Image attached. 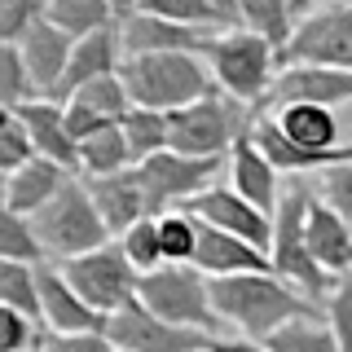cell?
<instances>
[{
    "instance_id": "cell-1",
    "label": "cell",
    "mask_w": 352,
    "mask_h": 352,
    "mask_svg": "<svg viewBox=\"0 0 352 352\" xmlns=\"http://www.w3.org/2000/svg\"><path fill=\"white\" fill-rule=\"evenodd\" d=\"M212 308L225 326H234L242 339H269L273 330L300 317H326L322 304H313L304 291L282 282L278 273H242V278H207Z\"/></svg>"
},
{
    "instance_id": "cell-2",
    "label": "cell",
    "mask_w": 352,
    "mask_h": 352,
    "mask_svg": "<svg viewBox=\"0 0 352 352\" xmlns=\"http://www.w3.org/2000/svg\"><path fill=\"white\" fill-rule=\"evenodd\" d=\"M308 203H313V181H308V176H286L278 212H273L269 260H273V273H278L282 282H291L295 291H304L313 304H326V295L339 286V278H330L322 264L313 260V251H308V234H304Z\"/></svg>"
},
{
    "instance_id": "cell-3",
    "label": "cell",
    "mask_w": 352,
    "mask_h": 352,
    "mask_svg": "<svg viewBox=\"0 0 352 352\" xmlns=\"http://www.w3.org/2000/svg\"><path fill=\"white\" fill-rule=\"evenodd\" d=\"M119 80L128 88L132 106L163 110V115L216 93L212 71L198 53H137V58L119 62Z\"/></svg>"
},
{
    "instance_id": "cell-4",
    "label": "cell",
    "mask_w": 352,
    "mask_h": 352,
    "mask_svg": "<svg viewBox=\"0 0 352 352\" xmlns=\"http://www.w3.org/2000/svg\"><path fill=\"white\" fill-rule=\"evenodd\" d=\"M198 58L212 71V84L247 110H264L278 80V49L251 31H212Z\"/></svg>"
},
{
    "instance_id": "cell-5",
    "label": "cell",
    "mask_w": 352,
    "mask_h": 352,
    "mask_svg": "<svg viewBox=\"0 0 352 352\" xmlns=\"http://www.w3.org/2000/svg\"><path fill=\"white\" fill-rule=\"evenodd\" d=\"M31 229H36V238L44 247V260H58V264L110 242V229H106V220L97 216L93 194H88V185L75 181V176L31 216Z\"/></svg>"
},
{
    "instance_id": "cell-6",
    "label": "cell",
    "mask_w": 352,
    "mask_h": 352,
    "mask_svg": "<svg viewBox=\"0 0 352 352\" xmlns=\"http://www.w3.org/2000/svg\"><path fill=\"white\" fill-rule=\"evenodd\" d=\"M251 119H256V110H247L216 88L203 102L168 115V150L190 154V159H229L234 141L251 132Z\"/></svg>"
},
{
    "instance_id": "cell-7",
    "label": "cell",
    "mask_w": 352,
    "mask_h": 352,
    "mask_svg": "<svg viewBox=\"0 0 352 352\" xmlns=\"http://www.w3.org/2000/svg\"><path fill=\"white\" fill-rule=\"evenodd\" d=\"M137 304L150 308L163 322L185 326V330H203V335H220V326H225L212 308L207 278L194 264H163L154 273H141L137 278Z\"/></svg>"
},
{
    "instance_id": "cell-8",
    "label": "cell",
    "mask_w": 352,
    "mask_h": 352,
    "mask_svg": "<svg viewBox=\"0 0 352 352\" xmlns=\"http://www.w3.org/2000/svg\"><path fill=\"white\" fill-rule=\"evenodd\" d=\"M58 269H62V278L71 282V291L80 295L88 308H97L102 317L119 313L124 304L137 300V269L128 264V256L119 251L115 238H110L106 247H97V251L62 260Z\"/></svg>"
},
{
    "instance_id": "cell-9",
    "label": "cell",
    "mask_w": 352,
    "mask_h": 352,
    "mask_svg": "<svg viewBox=\"0 0 352 352\" xmlns=\"http://www.w3.org/2000/svg\"><path fill=\"white\" fill-rule=\"evenodd\" d=\"M282 66H335V71H352V0L313 9L308 18L295 22L286 49L278 53V71Z\"/></svg>"
},
{
    "instance_id": "cell-10",
    "label": "cell",
    "mask_w": 352,
    "mask_h": 352,
    "mask_svg": "<svg viewBox=\"0 0 352 352\" xmlns=\"http://www.w3.org/2000/svg\"><path fill=\"white\" fill-rule=\"evenodd\" d=\"M220 168V159H190L176 150H159L154 159L137 163L141 176V194H146V212L163 216L172 207H185L190 198H198L207 185H216L212 176Z\"/></svg>"
},
{
    "instance_id": "cell-11",
    "label": "cell",
    "mask_w": 352,
    "mask_h": 352,
    "mask_svg": "<svg viewBox=\"0 0 352 352\" xmlns=\"http://www.w3.org/2000/svg\"><path fill=\"white\" fill-rule=\"evenodd\" d=\"M106 339L115 344V352H207L216 335L172 326V322L154 317L150 308H141L132 300L119 313L106 317Z\"/></svg>"
},
{
    "instance_id": "cell-12",
    "label": "cell",
    "mask_w": 352,
    "mask_h": 352,
    "mask_svg": "<svg viewBox=\"0 0 352 352\" xmlns=\"http://www.w3.org/2000/svg\"><path fill=\"white\" fill-rule=\"evenodd\" d=\"M185 212H190L198 225L225 229V234L260 247L264 256H269V247H273V216H264L260 207H251L247 198H242L238 190H229V185H207L198 198L185 203Z\"/></svg>"
},
{
    "instance_id": "cell-13",
    "label": "cell",
    "mask_w": 352,
    "mask_h": 352,
    "mask_svg": "<svg viewBox=\"0 0 352 352\" xmlns=\"http://www.w3.org/2000/svg\"><path fill=\"white\" fill-rule=\"evenodd\" d=\"M291 102H313V106H330V110L352 102V71H335V66H282L269 88L264 110L291 106Z\"/></svg>"
},
{
    "instance_id": "cell-14",
    "label": "cell",
    "mask_w": 352,
    "mask_h": 352,
    "mask_svg": "<svg viewBox=\"0 0 352 352\" xmlns=\"http://www.w3.org/2000/svg\"><path fill=\"white\" fill-rule=\"evenodd\" d=\"M40 282V326L53 335H88V330H106V317L97 308H88L80 295L71 291V282L62 278L58 264H36Z\"/></svg>"
},
{
    "instance_id": "cell-15",
    "label": "cell",
    "mask_w": 352,
    "mask_h": 352,
    "mask_svg": "<svg viewBox=\"0 0 352 352\" xmlns=\"http://www.w3.org/2000/svg\"><path fill=\"white\" fill-rule=\"evenodd\" d=\"M18 119L31 137V150L40 159L58 163V168L80 176V150H75V137L66 128V102H49V97H31L27 106H18Z\"/></svg>"
},
{
    "instance_id": "cell-16",
    "label": "cell",
    "mask_w": 352,
    "mask_h": 352,
    "mask_svg": "<svg viewBox=\"0 0 352 352\" xmlns=\"http://www.w3.org/2000/svg\"><path fill=\"white\" fill-rule=\"evenodd\" d=\"M225 163H229V190H238L251 207H260L264 216L278 212V198H282V181H286V176L264 159V150L251 141V132L234 141V150H229Z\"/></svg>"
},
{
    "instance_id": "cell-17",
    "label": "cell",
    "mask_w": 352,
    "mask_h": 352,
    "mask_svg": "<svg viewBox=\"0 0 352 352\" xmlns=\"http://www.w3.org/2000/svg\"><path fill=\"white\" fill-rule=\"evenodd\" d=\"M22 49V62H27V75H31V88H36V97H49V102H58V88H62V75H66V62H71V49L75 40L62 36L53 22H36V27L27 31V36L18 40Z\"/></svg>"
},
{
    "instance_id": "cell-18",
    "label": "cell",
    "mask_w": 352,
    "mask_h": 352,
    "mask_svg": "<svg viewBox=\"0 0 352 352\" xmlns=\"http://www.w3.org/2000/svg\"><path fill=\"white\" fill-rule=\"evenodd\" d=\"M194 269L203 278H242V273H273V260L260 247L242 242L225 229L198 225V251H194Z\"/></svg>"
},
{
    "instance_id": "cell-19",
    "label": "cell",
    "mask_w": 352,
    "mask_h": 352,
    "mask_svg": "<svg viewBox=\"0 0 352 352\" xmlns=\"http://www.w3.org/2000/svg\"><path fill=\"white\" fill-rule=\"evenodd\" d=\"M207 36H212L207 27H181V22L154 18V14H132L119 22L124 58H137V53H203Z\"/></svg>"
},
{
    "instance_id": "cell-20",
    "label": "cell",
    "mask_w": 352,
    "mask_h": 352,
    "mask_svg": "<svg viewBox=\"0 0 352 352\" xmlns=\"http://www.w3.org/2000/svg\"><path fill=\"white\" fill-rule=\"evenodd\" d=\"M88 194H93V207H97V216L106 220V229H110V238H119V234H128L137 220H146V194H141V176L137 168H128V172H115V176H88Z\"/></svg>"
},
{
    "instance_id": "cell-21",
    "label": "cell",
    "mask_w": 352,
    "mask_h": 352,
    "mask_svg": "<svg viewBox=\"0 0 352 352\" xmlns=\"http://www.w3.org/2000/svg\"><path fill=\"white\" fill-rule=\"evenodd\" d=\"M304 234H308V251H313V260L322 264L330 278H348V273H352V220H344L335 207H326L322 198L313 194Z\"/></svg>"
},
{
    "instance_id": "cell-22",
    "label": "cell",
    "mask_w": 352,
    "mask_h": 352,
    "mask_svg": "<svg viewBox=\"0 0 352 352\" xmlns=\"http://www.w3.org/2000/svg\"><path fill=\"white\" fill-rule=\"evenodd\" d=\"M119 53H124V44H119V22L115 27L93 31V36H84V40H75L71 62H66V75H62V88H58V102H71L84 84L102 80V75H115L119 62H124Z\"/></svg>"
},
{
    "instance_id": "cell-23",
    "label": "cell",
    "mask_w": 352,
    "mask_h": 352,
    "mask_svg": "<svg viewBox=\"0 0 352 352\" xmlns=\"http://www.w3.org/2000/svg\"><path fill=\"white\" fill-rule=\"evenodd\" d=\"M75 172H66L58 168V163H49V159H27L18 172H9L5 176V185H0V203L9 207V212H22V216H36L44 203H49L53 194L62 190L66 181H71Z\"/></svg>"
},
{
    "instance_id": "cell-24",
    "label": "cell",
    "mask_w": 352,
    "mask_h": 352,
    "mask_svg": "<svg viewBox=\"0 0 352 352\" xmlns=\"http://www.w3.org/2000/svg\"><path fill=\"white\" fill-rule=\"evenodd\" d=\"M264 115L278 124V132L291 146L304 150H335L344 146L339 141V115L330 106H313V102H291V106H273Z\"/></svg>"
},
{
    "instance_id": "cell-25",
    "label": "cell",
    "mask_w": 352,
    "mask_h": 352,
    "mask_svg": "<svg viewBox=\"0 0 352 352\" xmlns=\"http://www.w3.org/2000/svg\"><path fill=\"white\" fill-rule=\"evenodd\" d=\"M44 22H53L71 40H84L102 27H115L119 18L106 0H44Z\"/></svg>"
},
{
    "instance_id": "cell-26",
    "label": "cell",
    "mask_w": 352,
    "mask_h": 352,
    "mask_svg": "<svg viewBox=\"0 0 352 352\" xmlns=\"http://www.w3.org/2000/svg\"><path fill=\"white\" fill-rule=\"evenodd\" d=\"M137 168L132 163V150L124 141V132L119 124H106L102 132H93L88 141H80V176H115V172H128Z\"/></svg>"
},
{
    "instance_id": "cell-27",
    "label": "cell",
    "mask_w": 352,
    "mask_h": 352,
    "mask_svg": "<svg viewBox=\"0 0 352 352\" xmlns=\"http://www.w3.org/2000/svg\"><path fill=\"white\" fill-rule=\"evenodd\" d=\"M238 31H251V36H264L273 49H286L295 31L291 18V0H238Z\"/></svg>"
},
{
    "instance_id": "cell-28",
    "label": "cell",
    "mask_w": 352,
    "mask_h": 352,
    "mask_svg": "<svg viewBox=\"0 0 352 352\" xmlns=\"http://www.w3.org/2000/svg\"><path fill=\"white\" fill-rule=\"evenodd\" d=\"M119 132H124L132 163H146L159 150H168V115L163 110H146V106H132L124 119H119Z\"/></svg>"
},
{
    "instance_id": "cell-29",
    "label": "cell",
    "mask_w": 352,
    "mask_h": 352,
    "mask_svg": "<svg viewBox=\"0 0 352 352\" xmlns=\"http://www.w3.org/2000/svg\"><path fill=\"white\" fill-rule=\"evenodd\" d=\"M269 352H339L335 330L326 326V317H300V322H286L282 330H273L264 339Z\"/></svg>"
},
{
    "instance_id": "cell-30",
    "label": "cell",
    "mask_w": 352,
    "mask_h": 352,
    "mask_svg": "<svg viewBox=\"0 0 352 352\" xmlns=\"http://www.w3.org/2000/svg\"><path fill=\"white\" fill-rule=\"evenodd\" d=\"M154 225H159L163 264H194V251H198V220L185 212V207H172V212L154 216Z\"/></svg>"
},
{
    "instance_id": "cell-31",
    "label": "cell",
    "mask_w": 352,
    "mask_h": 352,
    "mask_svg": "<svg viewBox=\"0 0 352 352\" xmlns=\"http://www.w3.org/2000/svg\"><path fill=\"white\" fill-rule=\"evenodd\" d=\"M0 260H14V264H44V247L31 229V216L9 212L0 203Z\"/></svg>"
},
{
    "instance_id": "cell-32",
    "label": "cell",
    "mask_w": 352,
    "mask_h": 352,
    "mask_svg": "<svg viewBox=\"0 0 352 352\" xmlns=\"http://www.w3.org/2000/svg\"><path fill=\"white\" fill-rule=\"evenodd\" d=\"M0 304L27 313L31 322H40V282H36V264L0 260Z\"/></svg>"
},
{
    "instance_id": "cell-33",
    "label": "cell",
    "mask_w": 352,
    "mask_h": 352,
    "mask_svg": "<svg viewBox=\"0 0 352 352\" xmlns=\"http://www.w3.org/2000/svg\"><path fill=\"white\" fill-rule=\"evenodd\" d=\"M115 242H119V251L128 256V264L137 269V278H141V273L163 269V247H159V225H154V216L137 220V225H132L128 234H119Z\"/></svg>"
},
{
    "instance_id": "cell-34",
    "label": "cell",
    "mask_w": 352,
    "mask_h": 352,
    "mask_svg": "<svg viewBox=\"0 0 352 352\" xmlns=\"http://www.w3.org/2000/svg\"><path fill=\"white\" fill-rule=\"evenodd\" d=\"M71 102H80V106H88V110H97L102 119H115V124L132 110V97H128L124 80H119V71H115V75H102V80H93V84H84L80 93L71 97Z\"/></svg>"
},
{
    "instance_id": "cell-35",
    "label": "cell",
    "mask_w": 352,
    "mask_h": 352,
    "mask_svg": "<svg viewBox=\"0 0 352 352\" xmlns=\"http://www.w3.org/2000/svg\"><path fill=\"white\" fill-rule=\"evenodd\" d=\"M31 97H36V88H31L22 49L18 44H0V106L18 110V106H27Z\"/></svg>"
},
{
    "instance_id": "cell-36",
    "label": "cell",
    "mask_w": 352,
    "mask_h": 352,
    "mask_svg": "<svg viewBox=\"0 0 352 352\" xmlns=\"http://www.w3.org/2000/svg\"><path fill=\"white\" fill-rule=\"evenodd\" d=\"M27 159H36V150H31V137H27V128H22L18 110L0 106V181H5L9 172H18Z\"/></svg>"
},
{
    "instance_id": "cell-37",
    "label": "cell",
    "mask_w": 352,
    "mask_h": 352,
    "mask_svg": "<svg viewBox=\"0 0 352 352\" xmlns=\"http://www.w3.org/2000/svg\"><path fill=\"white\" fill-rule=\"evenodd\" d=\"M137 14H154V18H168V22H181V27H207V31H220V22L212 14L207 0H141Z\"/></svg>"
},
{
    "instance_id": "cell-38",
    "label": "cell",
    "mask_w": 352,
    "mask_h": 352,
    "mask_svg": "<svg viewBox=\"0 0 352 352\" xmlns=\"http://www.w3.org/2000/svg\"><path fill=\"white\" fill-rule=\"evenodd\" d=\"M313 194L322 198L326 207H335L344 220H352V163H339V168H326L313 176Z\"/></svg>"
},
{
    "instance_id": "cell-39",
    "label": "cell",
    "mask_w": 352,
    "mask_h": 352,
    "mask_svg": "<svg viewBox=\"0 0 352 352\" xmlns=\"http://www.w3.org/2000/svg\"><path fill=\"white\" fill-rule=\"evenodd\" d=\"M322 313H326V326L335 330L339 352H352V278H339V286L326 295Z\"/></svg>"
},
{
    "instance_id": "cell-40",
    "label": "cell",
    "mask_w": 352,
    "mask_h": 352,
    "mask_svg": "<svg viewBox=\"0 0 352 352\" xmlns=\"http://www.w3.org/2000/svg\"><path fill=\"white\" fill-rule=\"evenodd\" d=\"M44 18V0H0V44H18Z\"/></svg>"
},
{
    "instance_id": "cell-41",
    "label": "cell",
    "mask_w": 352,
    "mask_h": 352,
    "mask_svg": "<svg viewBox=\"0 0 352 352\" xmlns=\"http://www.w3.org/2000/svg\"><path fill=\"white\" fill-rule=\"evenodd\" d=\"M36 326L40 322H31L27 313L0 304V352H31V348H40L44 330H36Z\"/></svg>"
},
{
    "instance_id": "cell-42",
    "label": "cell",
    "mask_w": 352,
    "mask_h": 352,
    "mask_svg": "<svg viewBox=\"0 0 352 352\" xmlns=\"http://www.w3.org/2000/svg\"><path fill=\"white\" fill-rule=\"evenodd\" d=\"M40 352H115V344L106 339V330H88V335H40Z\"/></svg>"
},
{
    "instance_id": "cell-43",
    "label": "cell",
    "mask_w": 352,
    "mask_h": 352,
    "mask_svg": "<svg viewBox=\"0 0 352 352\" xmlns=\"http://www.w3.org/2000/svg\"><path fill=\"white\" fill-rule=\"evenodd\" d=\"M106 124H115V119H102L97 110H88L80 102H66V128H71V137H75V150H80V141H88L93 132H102Z\"/></svg>"
},
{
    "instance_id": "cell-44",
    "label": "cell",
    "mask_w": 352,
    "mask_h": 352,
    "mask_svg": "<svg viewBox=\"0 0 352 352\" xmlns=\"http://www.w3.org/2000/svg\"><path fill=\"white\" fill-rule=\"evenodd\" d=\"M212 352H269L260 339H242V335H216Z\"/></svg>"
},
{
    "instance_id": "cell-45",
    "label": "cell",
    "mask_w": 352,
    "mask_h": 352,
    "mask_svg": "<svg viewBox=\"0 0 352 352\" xmlns=\"http://www.w3.org/2000/svg\"><path fill=\"white\" fill-rule=\"evenodd\" d=\"M220 22V31H238V0H207Z\"/></svg>"
},
{
    "instance_id": "cell-46",
    "label": "cell",
    "mask_w": 352,
    "mask_h": 352,
    "mask_svg": "<svg viewBox=\"0 0 352 352\" xmlns=\"http://www.w3.org/2000/svg\"><path fill=\"white\" fill-rule=\"evenodd\" d=\"M322 5H326V0H291V18L300 22V18H308L313 9H322ZM339 5H344V0H339Z\"/></svg>"
},
{
    "instance_id": "cell-47",
    "label": "cell",
    "mask_w": 352,
    "mask_h": 352,
    "mask_svg": "<svg viewBox=\"0 0 352 352\" xmlns=\"http://www.w3.org/2000/svg\"><path fill=\"white\" fill-rule=\"evenodd\" d=\"M106 5L115 9V18H119V22H124V18H132V14L141 9V0H106Z\"/></svg>"
},
{
    "instance_id": "cell-48",
    "label": "cell",
    "mask_w": 352,
    "mask_h": 352,
    "mask_svg": "<svg viewBox=\"0 0 352 352\" xmlns=\"http://www.w3.org/2000/svg\"><path fill=\"white\" fill-rule=\"evenodd\" d=\"M0 185H5V181H0Z\"/></svg>"
},
{
    "instance_id": "cell-49",
    "label": "cell",
    "mask_w": 352,
    "mask_h": 352,
    "mask_svg": "<svg viewBox=\"0 0 352 352\" xmlns=\"http://www.w3.org/2000/svg\"><path fill=\"white\" fill-rule=\"evenodd\" d=\"M207 352H212V348H207Z\"/></svg>"
}]
</instances>
